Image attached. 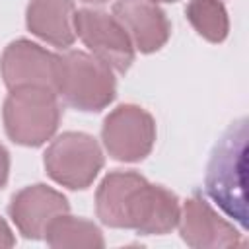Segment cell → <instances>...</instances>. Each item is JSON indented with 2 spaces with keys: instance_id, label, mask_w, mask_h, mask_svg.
<instances>
[{
  "instance_id": "obj_11",
  "label": "cell",
  "mask_w": 249,
  "mask_h": 249,
  "mask_svg": "<svg viewBox=\"0 0 249 249\" xmlns=\"http://www.w3.org/2000/svg\"><path fill=\"white\" fill-rule=\"evenodd\" d=\"M113 16L142 54H152L169 41L171 23L165 12L152 0H117Z\"/></svg>"
},
{
  "instance_id": "obj_13",
  "label": "cell",
  "mask_w": 249,
  "mask_h": 249,
  "mask_svg": "<svg viewBox=\"0 0 249 249\" xmlns=\"http://www.w3.org/2000/svg\"><path fill=\"white\" fill-rule=\"evenodd\" d=\"M47 245L51 247H93V249H101L105 247V239H103V231L99 230L97 224H93L91 220L86 218H76L70 216L68 212L54 216L47 230H45V237Z\"/></svg>"
},
{
  "instance_id": "obj_12",
  "label": "cell",
  "mask_w": 249,
  "mask_h": 249,
  "mask_svg": "<svg viewBox=\"0 0 249 249\" xmlns=\"http://www.w3.org/2000/svg\"><path fill=\"white\" fill-rule=\"evenodd\" d=\"M74 14V0H29L25 25L41 41L58 49H68L76 41Z\"/></svg>"
},
{
  "instance_id": "obj_3",
  "label": "cell",
  "mask_w": 249,
  "mask_h": 249,
  "mask_svg": "<svg viewBox=\"0 0 249 249\" xmlns=\"http://www.w3.org/2000/svg\"><path fill=\"white\" fill-rule=\"evenodd\" d=\"M54 91L62 103L84 113H97L117 97L113 68L91 53L66 51L56 54Z\"/></svg>"
},
{
  "instance_id": "obj_4",
  "label": "cell",
  "mask_w": 249,
  "mask_h": 249,
  "mask_svg": "<svg viewBox=\"0 0 249 249\" xmlns=\"http://www.w3.org/2000/svg\"><path fill=\"white\" fill-rule=\"evenodd\" d=\"M2 105V121L14 144L39 148L51 140L60 123V101L53 88L21 86L8 89Z\"/></svg>"
},
{
  "instance_id": "obj_15",
  "label": "cell",
  "mask_w": 249,
  "mask_h": 249,
  "mask_svg": "<svg viewBox=\"0 0 249 249\" xmlns=\"http://www.w3.org/2000/svg\"><path fill=\"white\" fill-rule=\"evenodd\" d=\"M16 245V235L12 231V228L8 226V222L0 216V249H8Z\"/></svg>"
},
{
  "instance_id": "obj_14",
  "label": "cell",
  "mask_w": 249,
  "mask_h": 249,
  "mask_svg": "<svg viewBox=\"0 0 249 249\" xmlns=\"http://www.w3.org/2000/svg\"><path fill=\"white\" fill-rule=\"evenodd\" d=\"M187 21L208 43H222L230 33V18L222 0H189Z\"/></svg>"
},
{
  "instance_id": "obj_10",
  "label": "cell",
  "mask_w": 249,
  "mask_h": 249,
  "mask_svg": "<svg viewBox=\"0 0 249 249\" xmlns=\"http://www.w3.org/2000/svg\"><path fill=\"white\" fill-rule=\"evenodd\" d=\"M56 54L29 39L12 41L0 56V74L8 89L45 86L54 89Z\"/></svg>"
},
{
  "instance_id": "obj_17",
  "label": "cell",
  "mask_w": 249,
  "mask_h": 249,
  "mask_svg": "<svg viewBox=\"0 0 249 249\" xmlns=\"http://www.w3.org/2000/svg\"><path fill=\"white\" fill-rule=\"evenodd\" d=\"M82 2H88V4H105L109 0H82Z\"/></svg>"
},
{
  "instance_id": "obj_6",
  "label": "cell",
  "mask_w": 249,
  "mask_h": 249,
  "mask_svg": "<svg viewBox=\"0 0 249 249\" xmlns=\"http://www.w3.org/2000/svg\"><path fill=\"white\" fill-rule=\"evenodd\" d=\"M101 140L113 160L142 161L156 144V121L144 107L123 103L103 119Z\"/></svg>"
},
{
  "instance_id": "obj_5",
  "label": "cell",
  "mask_w": 249,
  "mask_h": 249,
  "mask_svg": "<svg viewBox=\"0 0 249 249\" xmlns=\"http://www.w3.org/2000/svg\"><path fill=\"white\" fill-rule=\"evenodd\" d=\"M103 163L105 158L97 140L88 132L76 130L58 134L43 154L47 175L70 191L88 189L103 169Z\"/></svg>"
},
{
  "instance_id": "obj_18",
  "label": "cell",
  "mask_w": 249,
  "mask_h": 249,
  "mask_svg": "<svg viewBox=\"0 0 249 249\" xmlns=\"http://www.w3.org/2000/svg\"><path fill=\"white\" fill-rule=\"evenodd\" d=\"M152 2H156V4H158V2H167V4H171V2H179V0H152Z\"/></svg>"
},
{
  "instance_id": "obj_2",
  "label": "cell",
  "mask_w": 249,
  "mask_h": 249,
  "mask_svg": "<svg viewBox=\"0 0 249 249\" xmlns=\"http://www.w3.org/2000/svg\"><path fill=\"white\" fill-rule=\"evenodd\" d=\"M245 169H247V121L233 123L212 150L206 167L208 196L233 220L247 226L245 198Z\"/></svg>"
},
{
  "instance_id": "obj_1",
  "label": "cell",
  "mask_w": 249,
  "mask_h": 249,
  "mask_svg": "<svg viewBox=\"0 0 249 249\" xmlns=\"http://www.w3.org/2000/svg\"><path fill=\"white\" fill-rule=\"evenodd\" d=\"M95 214L103 226L165 235L177 228L181 206L175 193L150 183L138 171H111L95 191Z\"/></svg>"
},
{
  "instance_id": "obj_9",
  "label": "cell",
  "mask_w": 249,
  "mask_h": 249,
  "mask_svg": "<svg viewBox=\"0 0 249 249\" xmlns=\"http://www.w3.org/2000/svg\"><path fill=\"white\" fill-rule=\"evenodd\" d=\"M177 226L181 239L195 249H226L245 243L233 224L224 220L200 196L185 200Z\"/></svg>"
},
{
  "instance_id": "obj_7",
  "label": "cell",
  "mask_w": 249,
  "mask_h": 249,
  "mask_svg": "<svg viewBox=\"0 0 249 249\" xmlns=\"http://www.w3.org/2000/svg\"><path fill=\"white\" fill-rule=\"evenodd\" d=\"M74 31L95 58L119 74L128 72L134 62V45L113 14L82 8L74 14Z\"/></svg>"
},
{
  "instance_id": "obj_8",
  "label": "cell",
  "mask_w": 249,
  "mask_h": 249,
  "mask_svg": "<svg viewBox=\"0 0 249 249\" xmlns=\"http://www.w3.org/2000/svg\"><path fill=\"white\" fill-rule=\"evenodd\" d=\"M8 212L25 239L39 241L45 237V230L54 216L70 212V202L56 189L45 183H35L12 196Z\"/></svg>"
},
{
  "instance_id": "obj_16",
  "label": "cell",
  "mask_w": 249,
  "mask_h": 249,
  "mask_svg": "<svg viewBox=\"0 0 249 249\" xmlns=\"http://www.w3.org/2000/svg\"><path fill=\"white\" fill-rule=\"evenodd\" d=\"M10 177V152L0 144V189L6 187Z\"/></svg>"
}]
</instances>
